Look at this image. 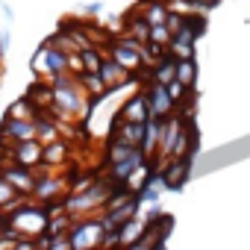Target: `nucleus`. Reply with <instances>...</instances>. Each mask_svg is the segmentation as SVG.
I'll return each instance as SVG.
<instances>
[{
	"label": "nucleus",
	"instance_id": "f257e3e1",
	"mask_svg": "<svg viewBox=\"0 0 250 250\" xmlns=\"http://www.w3.org/2000/svg\"><path fill=\"white\" fill-rule=\"evenodd\" d=\"M68 50H62V47H53V44H42L39 47V53L33 56V71H36V77H42V80H53V77H59V74H65V71H71V65H68Z\"/></svg>",
	"mask_w": 250,
	"mask_h": 250
},
{
	"label": "nucleus",
	"instance_id": "f03ea898",
	"mask_svg": "<svg viewBox=\"0 0 250 250\" xmlns=\"http://www.w3.org/2000/svg\"><path fill=\"white\" fill-rule=\"evenodd\" d=\"M68 238H71L74 250L100 247V241H103V224H100V218H74V224L68 229Z\"/></svg>",
	"mask_w": 250,
	"mask_h": 250
},
{
	"label": "nucleus",
	"instance_id": "7ed1b4c3",
	"mask_svg": "<svg viewBox=\"0 0 250 250\" xmlns=\"http://www.w3.org/2000/svg\"><path fill=\"white\" fill-rule=\"evenodd\" d=\"M27 139H36V121L33 118L6 115L0 121V142H27Z\"/></svg>",
	"mask_w": 250,
	"mask_h": 250
},
{
	"label": "nucleus",
	"instance_id": "20e7f679",
	"mask_svg": "<svg viewBox=\"0 0 250 250\" xmlns=\"http://www.w3.org/2000/svg\"><path fill=\"white\" fill-rule=\"evenodd\" d=\"M159 174L165 180V188H183L191 174V156H171L168 165L159 168Z\"/></svg>",
	"mask_w": 250,
	"mask_h": 250
},
{
	"label": "nucleus",
	"instance_id": "39448f33",
	"mask_svg": "<svg viewBox=\"0 0 250 250\" xmlns=\"http://www.w3.org/2000/svg\"><path fill=\"white\" fill-rule=\"evenodd\" d=\"M109 56L118 62V65H124L130 74L133 71H142L145 65H147V59H145V50H136V47H127V44H121V42H109Z\"/></svg>",
	"mask_w": 250,
	"mask_h": 250
},
{
	"label": "nucleus",
	"instance_id": "423d86ee",
	"mask_svg": "<svg viewBox=\"0 0 250 250\" xmlns=\"http://www.w3.org/2000/svg\"><path fill=\"white\" fill-rule=\"evenodd\" d=\"M0 177L9 180L21 194H33V186H36V174H33V168L18 165V162H12V165H0Z\"/></svg>",
	"mask_w": 250,
	"mask_h": 250
},
{
	"label": "nucleus",
	"instance_id": "0eeeda50",
	"mask_svg": "<svg viewBox=\"0 0 250 250\" xmlns=\"http://www.w3.org/2000/svg\"><path fill=\"white\" fill-rule=\"evenodd\" d=\"M183 130H186V118H174V115H168V118L162 121V136H159V147H156L162 159L174 153V145H177V139H180Z\"/></svg>",
	"mask_w": 250,
	"mask_h": 250
},
{
	"label": "nucleus",
	"instance_id": "6e6552de",
	"mask_svg": "<svg viewBox=\"0 0 250 250\" xmlns=\"http://www.w3.org/2000/svg\"><path fill=\"white\" fill-rule=\"evenodd\" d=\"M147 100H150V115H156V118H168L171 109L177 106L174 97L168 94V85L165 83H153V80H150V88H147Z\"/></svg>",
	"mask_w": 250,
	"mask_h": 250
},
{
	"label": "nucleus",
	"instance_id": "1a4fd4ad",
	"mask_svg": "<svg viewBox=\"0 0 250 250\" xmlns=\"http://www.w3.org/2000/svg\"><path fill=\"white\" fill-rule=\"evenodd\" d=\"M142 139H145V124L142 121H121L118 118L115 133H112V142H124V145L142 147Z\"/></svg>",
	"mask_w": 250,
	"mask_h": 250
},
{
	"label": "nucleus",
	"instance_id": "9d476101",
	"mask_svg": "<svg viewBox=\"0 0 250 250\" xmlns=\"http://www.w3.org/2000/svg\"><path fill=\"white\" fill-rule=\"evenodd\" d=\"M118 118H121V121H142V124H145V121L150 118V100H147V94L130 97L127 103L118 109Z\"/></svg>",
	"mask_w": 250,
	"mask_h": 250
},
{
	"label": "nucleus",
	"instance_id": "9b49d317",
	"mask_svg": "<svg viewBox=\"0 0 250 250\" xmlns=\"http://www.w3.org/2000/svg\"><path fill=\"white\" fill-rule=\"evenodd\" d=\"M100 77H103V83L109 85V91L118 85V83H127V85H133V77H130V71L124 68V65H118L112 56H103V62H100Z\"/></svg>",
	"mask_w": 250,
	"mask_h": 250
},
{
	"label": "nucleus",
	"instance_id": "f8f14e48",
	"mask_svg": "<svg viewBox=\"0 0 250 250\" xmlns=\"http://www.w3.org/2000/svg\"><path fill=\"white\" fill-rule=\"evenodd\" d=\"M68 142H59V139H53V142H47L44 145V150H42V165L44 168H62L65 162H68Z\"/></svg>",
	"mask_w": 250,
	"mask_h": 250
},
{
	"label": "nucleus",
	"instance_id": "ddd939ff",
	"mask_svg": "<svg viewBox=\"0 0 250 250\" xmlns=\"http://www.w3.org/2000/svg\"><path fill=\"white\" fill-rule=\"evenodd\" d=\"M162 121H165V118H156V115H150V118L145 121V139H142V150H145V156H153L156 147H159Z\"/></svg>",
	"mask_w": 250,
	"mask_h": 250
},
{
	"label": "nucleus",
	"instance_id": "4468645a",
	"mask_svg": "<svg viewBox=\"0 0 250 250\" xmlns=\"http://www.w3.org/2000/svg\"><path fill=\"white\" fill-rule=\"evenodd\" d=\"M68 180L62 177H36V186H33V197L36 200H53L62 188H65Z\"/></svg>",
	"mask_w": 250,
	"mask_h": 250
},
{
	"label": "nucleus",
	"instance_id": "2eb2a0df",
	"mask_svg": "<svg viewBox=\"0 0 250 250\" xmlns=\"http://www.w3.org/2000/svg\"><path fill=\"white\" fill-rule=\"evenodd\" d=\"M142 232H145V221H139V218L124 221L121 229H118V244H121V247H133Z\"/></svg>",
	"mask_w": 250,
	"mask_h": 250
},
{
	"label": "nucleus",
	"instance_id": "dca6fc26",
	"mask_svg": "<svg viewBox=\"0 0 250 250\" xmlns=\"http://www.w3.org/2000/svg\"><path fill=\"white\" fill-rule=\"evenodd\" d=\"M33 121H36V139L42 145H47V142H53L59 136V124L56 121H47V112H39Z\"/></svg>",
	"mask_w": 250,
	"mask_h": 250
},
{
	"label": "nucleus",
	"instance_id": "f3484780",
	"mask_svg": "<svg viewBox=\"0 0 250 250\" xmlns=\"http://www.w3.org/2000/svg\"><path fill=\"white\" fill-rule=\"evenodd\" d=\"M147 156H145V150H139V153H133V156H127V159H121V162H115V165H109V174H112V180H124L136 165H142Z\"/></svg>",
	"mask_w": 250,
	"mask_h": 250
},
{
	"label": "nucleus",
	"instance_id": "a211bd4d",
	"mask_svg": "<svg viewBox=\"0 0 250 250\" xmlns=\"http://www.w3.org/2000/svg\"><path fill=\"white\" fill-rule=\"evenodd\" d=\"M142 18L153 27V24H165V18H168V6L165 3H147L145 9H142Z\"/></svg>",
	"mask_w": 250,
	"mask_h": 250
},
{
	"label": "nucleus",
	"instance_id": "6ab92c4d",
	"mask_svg": "<svg viewBox=\"0 0 250 250\" xmlns=\"http://www.w3.org/2000/svg\"><path fill=\"white\" fill-rule=\"evenodd\" d=\"M165 53H171L174 59H194V44L191 42H180V39H171Z\"/></svg>",
	"mask_w": 250,
	"mask_h": 250
},
{
	"label": "nucleus",
	"instance_id": "aec40b11",
	"mask_svg": "<svg viewBox=\"0 0 250 250\" xmlns=\"http://www.w3.org/2000/svg\"><path fill=\"white\" fill-rule=\"evenodd\" d=\"M80 59H83V71H97L100 62H103V50H97L94 44L91 47H83L80 50Z\"/></svg>",
	"mask_w": 250,
	"mask_h": 250
},
{
	"label": "nucleus",
	"instance_id": "412c9836",
	"mask_svg": "<svg viewBox=\"0 0 250 250\" xmlns=\"http://www.w3.org/2000/svg\"><path fill=\"white\" fill-rule=\"evenodd\" d=\"M194 77H197L194 59H177V80L186 85H194Z\"/></svg>",
	"mask_w": 250,
	"mask_h": 250
},
{
	"label": "nucleus",
	"instance_id": "4be33fe9",
	"mask_svg": "<svg viewBox=\"0 0 250 250\" xmlns=\"http://www.w3.org/2000/svg\"><path fill=\"white\" fill-rule=\"evenodd\" d=\"M6 115H12V118H36L39 115V109L24 97V100H18V103H12V109L6 112Z\"/></svg>",
	"mask_w": 250,
	"mask_h": 250
},
{
	"label": "nucleus",
	"instance_id": "5701e85b",
	"mask_svg": "<svg viewBox=\"0 0 250 250\" xmlns=\"http://www.w3.org/2000/svg\"><path fill=\"white\" fill-rule=\"evenodd\" d=\"M147 39L156 42V44H165V47H168V42H171V30H168V24H153L150 33H147Z\"/></svg>",
	"mask_w": 250,
	"mask_h": 250
},
{
	"label": "nucleus",
	"instance_id": "b1692460",
	"mask_svg": "<svg viewBox=\"0 0 250 250\" xmlns=\"http://www.w3.org/2000/svg\"><path fill=\"white\" fill-rule=\"evenodd\" d=\"M15 197H21V191L9 183V180H3V177H0V206H3V203H9V200H15Z\"/></svg>",
	"mask_w": 250,
	"mask_h": 250
},
{
	"label": "nucleus",
	"instance_id": "393cba45",
	"mask_svg": "<svg viewBox=\"0 0 250 250\" xmlns=\"http://www.w3.org/2000/svg\"><path fill=\"white\" fill-rule=\"evenodd\" d=\"M186 91H188V85H186V83H180L177 77H174V80L168 83V94L174 97V103H180V100L186 97Z\"/></svg>",
	"mask_w": 250,
	"mask_h": 250
},
{
	"label": "nucleus",
	"instance_id": "a878e982",
	"mask_svg": "<svg viewBox=\"0 0 250 250\" xmlns=\"http://www.w3.org/2000/svg\"><path fill=\"white\" fill-rule=\"evenodd\" d=\"M165 24H168V30H171V36H174L177 30H183V27H186V15H180V12H168V18H165Z\"/></svg>",
	"mask_w": 250,
	"mask_h": 250
},
{
	"label": "nucleus",
	"instance_id": "bb28decb",
	"mask_svg": "<svg viewBox=\"0 0 250 250\" xmlns=\"http://www.w3.org/2000/svg\"><path fill=\"white\" fill-rule=\"evenodd\" d=\"M186 27L200 39V36H203V30H206V21H203V18H197V15H188V18H186Z\"/></svg>",
	"mask_w": 250,
	"mask_h": 250
},
{
	"label": "nucleus",
	"instance_id": "cd10ccee",
	"mask_svg": "<svg viewBox=\"0 0 250 250\" xmlns=\"http://www.w3.org/2000/svg\"><path fill=\"white\" fill-rule=\"evenodd\" d=\"M9 44H12V33H9V27H3L0 30V56L9 53Z\"/></svg>",
	"mask_w": 250,
	"mask_h": 250
},
{
	"label": "nucleus",
	"instance_id": "c85d7f7f",
	"mask_svg": "<svg viewBox=\"0 0 250 250\" xmlns=\"http://www.w3.org/2000/svg\"><path fill=\"white\" fill-rule=\"evenodd\" d=\"M80 9H83V12H85V15H91V18H94V15H100V12H103V9H106V6H103V3H100V0H94V3H83V6H80Z\"/></svg>",
	"mask_w": 250,
	"mask_h": 250
},
{
	"label": "nucleus",
	"instance_id": "c756f323",
	"mask_svg": "<svg viewBox=\"0 0 250 250\" xmlns=\"http://www.w3.org/2000/svg\"><path fill=\"white\" fill-rule=\"evenodd\" d=\"M0 12H3V21H6V24L15 21V9L9 6V0H0Z\"/></svg>",
	"mask_w": 250,
	"mask_h": 250
},
{
	"label": "nucleus",
	"instance_id": "7c9ffc66",
	"mask_svg": "<svg viewBox=\"0 0 250 250\" xmlns=\"http://www.w3.org/2000/svg\"><path fill=\"white\" fill-rule=\"evenodd\" d=\"M191 6H197V9H209V6H215L218 0H188Z\"/></svg>",
	"mask_w": 250,
	"mask_h": 250
}]
</instances>
